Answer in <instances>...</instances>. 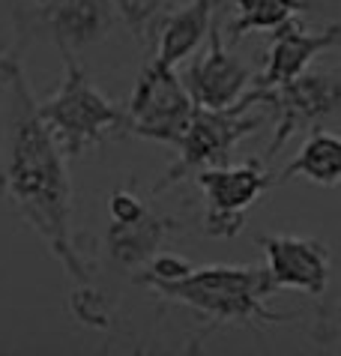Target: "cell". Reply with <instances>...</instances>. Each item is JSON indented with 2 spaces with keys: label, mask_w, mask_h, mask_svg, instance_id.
I'll return each mask as SVG.
<instances>
[{
  "label": "cell",
  "mask_w": 341,
  "mask_h": 356,
  "mask_svg": "<svg viewBox=\"0 0 341 356\" xmlns=\"http://www.w3.org/2000/svg\"><path fill=\"white\" fill-rule=\"evenodd\" d=\"M0 90L6 99L0 138V197L39 234L66 275L84 284L90 282V273L72 240V183L66 156L39 117V99L24 75L22 48L15 45L0 48Z\"/></svg>",
  "instance_id": "1"
},
{
  "label": "cell",
  "mask_w": 341,
  "mask_h": 356,
  "mask_svg": "<svg viewBox=\"0 0 341 356\" xmlns=\"http://www.w3.org/2000/svg\"><path fill=\"white\" fill-rule=\"evenodd\" d=\"M138 284L153 291L159 300L177 302L192 309L198 318L209 321L213 330L219 326H267V323H285L296 314H282L267 309V300L273 296L267 279V266L248 264V266H192L183 279H150V275H135Z\"/></svg>",
  "instance_id": "2"
},
{
  "label": "cell",
  "mask_w": 341,
  "mask_h": 356,
  "mask_svg": "<svg viewBox=\"0 0 341 356\" xmlns=\"http://www.w3.org/2000/svg\"><path fill=\"white\" fill-rule=\"evenodd\" d=\"M60 57H63L60 87L45 102H36V108L60 153L66 159H81L84 153L102 147L111 138L129 135V117L126 108L111 102L90 81L75 51H60Z\"/></svg>",
  "instance_id": "3"
},
{
  "label": "cell",
  "mask_w": 341,
  "mask_h": 356,
  "mask_svg": "<svg viewBox=\"0 0 341 356\" xmlns=\"http://www.w3.org/2000/svg\"><path fill=\"white\" fill-rule=\"evenodd\" d=\"M252 108H255V102H252L248 93H243L228 108H200V105H195L186 132L177 144L180 159L170 165L162 174V180L153 186V195L189 180V177H195L198 171H204V168L230 165L234 147L243 141V138L255 135L260 126H264L267 117H273L269 108L248 117L246 111H252Z\"/></svg>",
  "instance_id": "4"
},
{
  "label": "cell",
  "mask_w": 341,
  "mask_h": 356,
  "mask_svg": "<svg viewBox=\"0 0 341 356\" xmlns=\"http://www.w3.org/2000/svg\"><path fill=\"white\" fill-rule=\"evenodd\" d=\"M114 0H15V48L33 36H45L60 51H81L96 45L117 24Z\"/></svg>",
  "instance_id": "5"
},
{
  "label": "cell",
  "mask_w": 341,
  "mask_h": 356,
  "mask_svg": "<svg viewBox=\"0 0 341 356\" xmlns=\"http://www.w3.org/2000/svg\"><path fill=\"white\" fill-rule=\"evenodd\" d=\"M255 105L269 108L276 117V135L267 147V159L278 156V150L294 138L296 132L326 129L338 120L341 105V81L335 72H299L285 84L276 87H255L248 90Z\"/></svg>",
  "instance_id": "6"
},
{
  "label": "cell",
  "mask_w": 341,
  "mask_h": 356,
  "mask_svg": "<svg viewBox=\"0 0 341 356\" xmlns=\"http://www.w3.org/2000/svg\"><path fill=\"white\" fill-rule=\"evenodd\" d=\"M192 108L195 102L177 69L165 66L156 57H147L126 105L129 135L162 141L177 150L180 138L189 126V117H192Z\"/></svg>",
  "instance_id": "7"
},
{
  "label": "cell",
  "mask_w": 341,
  "mask_h": 356,
  "mask_svg": "<svg viewBox=\"0 0 341 356\" xmlns=\"http://www.w3.org/2000/svg\"><path fill=\"white\" fill-rule=\"evenodd\" d=\"M200 192L207 197V213L200 219V231L207 236H237L246 225V213L252 210L269 189L273 180L260 162L204 168L195 174Z\"/></svg>",
  "instance_id": "8"
},
{
  "label": "cell",
  "mask_w": 341,
  "mask_h": 356,
  "mask_svg": "<svg viewBox=\"0 0 341 356\" xmlns=\"http://www.w3.org/2000/svg\"><path fill=\"white\" fill-rule=\"evenodd\" d=\"M222 6V3H219ZM207 48L198 57H192L183 84L192 102L200 108H228L230 102H237L246 93V87L252 84V66L246 60H239L237 54L228 51L225 45V33H222V22H219V9L209 22L207 31Z\"/></svg>",
  "instance_id": "9"
},
{
  "label": "cell",
  "mask_w": 341,
  "mask_h": 356,
  "mask_svg": "<svg viewBox=\"0 0 341 356\" xmlns=\"http://www.w3.org/2000/svg\"><path fill=\"white\" fill-rule=\"evenodd\" d=\"M267 254V279L276 291H303L324 296L329 288V252L324 243L290 234L257 236Z\"/></svg>",
  "instance_id": "10"
},
{
  "label": "cell",
  "mask_w": 341,
  "mask_h": 356,
  "mask_svg": "<svg viewBox=\"0 0 341 356\" xmlns=\"http://www.w3.org/2000/svg\"><path fill=\"white\" fill-rule=\"evenodd\" d=\"M338 39H341L338 22H333L320 33H315V31H308L296 15L287 18V22H282L278 27L269 31L267 66L257 78H252V84L255 87H276V84L290 81V78H296L299 72H306L308 63H312L317 54L338 48Z\"/></svg>",
  "instance_id": "11"
},
{
  "label": "cell",
  "mask_w": 341,
  "mask_h": 356,
  "mask_svg": "<svg viewBox=\"0 0 341 356\" xmlns=\"http://www.w3.org/2000/svg\"><path fill=\"white\" fill-rule=\"evenodd\" d=\"M183 227V222L170 219V216H156L144 210L132 222H111L105 236V252L111 264L123 273H138L144 270L147 261L156 252H162V243L168 234Z\"/></svg>",
  "instance_id": "12"
},
{
  "label": "cell",
  "mask_w": 341,
  "mask_h": 356,
  "mask_svg": "<svg viewBox=\"0 0 341 356\" xmlns=\"http://www.w3.org/2000/svg\"><path fill=\"white\" fill-rule=\"evenodd\" d=\"M219 3L222 0H192V3L174 6L170 13H165L156 33V60L177 69L189 54H195L209 31V22H213Z\"/></svg>",
  "instance_id": "13"
},
{
  "label": "cell",
  "mask_w": 341,
  "mask_h": 356,
  "mask_svg": "<svg viewBox=\"0 0 341 356\" xmlns=\"http://www.w3.org/2000/svg\"><path fill=\"white\" fill-rule=\"evenodd\" d=\"M294 177H306L317 186H338L341 180V138L329 129H312L296 159L278 174H269L273 186H282Z\"/></svg>",
  "instance_id": "14"
},
{
  "label": "cell",
  "mask_w": 341,
  "mask_h": 356,
  "mask_svg": "<svg viewBox=\"0 0 341 356\" xmlns=\"http://www.w3.org/2000/svg\"><path fill=\"white\" fill-rule=\"evenodd\" d=\"M312 3L315 0H234L237 18L222 33L228 36V42H239V39L252 31H273V27L299 15Z\"/></svg>",
  "instance_id": "15"
},
{
  "label": "cell",
  "mask_w": 341,
  "mask_h": 356,
  "mask_svg": "<svg viewBox=\"0 0 341 356\" xmlns=\"http://www.w3.org/2000/svg\"><path fill=\"white\" fill-rule=\"evenodd\" d=\"M120 18L129 24V31L135 33L138 45L153 57L156 51V33H159V22L165 18V13L174 9L177 0H114Z\"/></svg>",
  "instance_id": "16"
},
{
  "label": "cell",
  "mask_w": 341,
  "mask_h": 356,
  "mask_svg": "<svg viewBox=\"0 0 341 356\" xmlns=\"http://www.w3.org/2000/svg\"><path fill=\"white\" fill-rule=\"evenodd\" d=\"M69 309L81 323L93 326V330H111V318H114V309L108 302V296L102 291H96L90 282L78 284V291L69 296Z\"/></svg>",
  "instance_id": "17"
},
{
  "label": "cell",
  "mask_w": 341,
  "mask_h": 356,
  "mask_svg": "<svg viewBox=\"0 0 341 356\" xmlns=\"http://www.w3.org/2000/svg\"><path fill=\"white\" fill-rule=\"evenodd\" d=\"M189 270H192V264H189L186 258H180V254H170V252L162 254V252H156L153 258L147 261V266H144V273H141V275L170 282V279H183Z\"/></svg>",
  "instance_id": "18"
},
{
  "label": "cell",
  "mask_w": 341,
  "mask_h": 356,
  "mask_svg": "<svg viewBox=\"0 0 341 356\" xmlns=\"http://www.w3.org/2000/svg\"><path fill=\"white\" fill-rule=\"evenodd\" d=\"M141 213H144V204L138 201L132 192L114 189L111 195H108V216H111V222H132Z\"/></svg>",
  "instance_id": "19"
}]
</instances>
